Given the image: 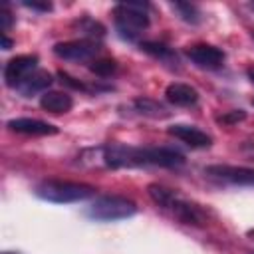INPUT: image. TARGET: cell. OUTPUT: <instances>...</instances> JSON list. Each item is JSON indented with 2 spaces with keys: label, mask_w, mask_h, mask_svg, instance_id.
<instances>
[{
  "label": "cell",
  "mask_w": 254,
  "mask_h": 254,
  "mask_svg": "<svg viewBox=\"0 0 254 254\" xmlns=\"http://www.w3.org/2000/svg\"><path fill=\"white\" fill-rule=\"evenodd\" d=\"M75 26H77V30L83 34V40L97 42V40H101V38L105 36V28H103V24L95 22L93 18H81V20L75 22Z\"/></svg>",
  "instance_id": "cell-16"
},
{
  "label": "cell",
  "mask_w": 254,
  "mask_h": 254,
  "mask_svg": "<svg viewBox=\"0 0 254 254\" xmlns=\"http://www.w3.org/2000/svg\"><path fill=\"white\" fill-rule=\"evenodd\" d=\"M99 52V44L91 40H71V42H60L54 46V54L67 62H93V58Z\"/></svg>",
  "instance_id": "cell-7"
},
{
  "label": "cell",
  "mask_w": 254,
  "mask_h": 254,
  "mask_svg": "<svg viewBox=\"0 0 254 254\" xmlns=\"http://www.w3.org/2000/svg\"><path fill=\"white\" fill-rule=\"evenodd\" d=\"M165 97L169 103L179 105V107H192L198 103V91L187 83H169L165 89Z\"/></svg>",
  "instance_id": "cell-12"
},
{
  "label": "cell",
  "mask_w": 254,
  "mask_h": 254,
  "mask_svg": "<svg viewBox=\"0 0 254 254\" xmlns=\"http://www.w3.org/2000/svg\"><path fill=\"white\" fill-rule=\"evenodd\" d=\"M135 212H137V204L131 198L117 196V194L99 196L85 210V214L89 218L99 220V222H113V220L131 218Z\"/></svg>",
  "instance_id": "cell-5"
},
{
  "label": "cell",
  "mask_w": 254,
  "mask_h": 254,
  "mask_svg": "<svg viewBox=\"0 0 254 254\" xmlns=\"http://www.w3.org/2000/svg\"><path fill=\"white\" fill-rule=\"evenodd\" d=\"M10 131L22 133V135H56L60 129L52 123L40 121V119H32V117H18V119H10L8 123Z\"/></svg>",
  "instance_id": "cell-11"
},
{
  "label": "cell",
  "mask_w": 254,
  "mask_h": 254,
  "mask_svg": "<svg viewBox=\"0 0 254 254\" xmlns=\"http://www.w3.org/2000/svg\"><path fill=\"white\" fill-rule=\"evenodd\" d=\"M242 119H246V111H242V109H232V111H226L220 117H216V121L222 125H234Z\"/></svg>",
  "instance_id": "cell-20"
},
{
  "label": "cell",
  "mask_w": 254,
  "mask_h": 254,
  "mask_svg": "<svg viewBox=\"0 0 254 254\" xmlns=\"http://www.w3.org/2000/svg\"><path fill=\"white\" fill-rule=\"evenodd\" d=\"M115 28L123 40H137L149 28V4L145 2H121L113 10Z\"/></svg>",
  "instance_id": "cell-4"
},
{
  "label": "cell",
  "mask_w": 254,
  "mask_h": 254,
  "mask_svg": "<svg viewBox=\"0 0 254 254\" xmlns=\"http://www.w3.org/2000/svg\"><path fill=\"white\" fill-rule=\"evenodd\" d=\"M36 65H38V56H34V54H24V56L12 58L4 67L6 85L16 89L32 71H36Z\"/></svg>",
  "instance_id": "cell-8"
},
{
  "label": "cell",
  "mask_w": 254,
  "mask_h": 254,
  "mask_svg": "<svg viewBox=\"0 0 254 254\" xmlns=\"http://www.w3.org/2000/svg\"><path fill=\"white\" fill-rule=\"evenodd\" d=\"M2 48H4V50H10V48H12V40L6 38L4 34H2Z\"/></svg>",
  "instance_id": "cell-24"
},
{
  "label": "cell",
  "mask_w": 254,
  "mask_h": 254,
  "mask_svg": "<svg viewBox=\"0 0 254 254\" xmlns=\"http://www.w3.org/2000/svg\"><path fill=\"white\" fill-rule=\"evenodd\" d=\"M167 133L183 143H187L189 147H194V149H206L212 145V137L204 131H200L198 127L194 125H187V123H175L167 129Z\"/></svg>",
  "instance_id": "cell-10"
},
{
  "label": "cell",
  "mask_w": 254,
  "mask_h": 254,
  "mask_svg": "<svg viewBox=\"0 0 254 254\" xmlns=\"http://www.w3.org/2000/svg\"><path fill=\"white\" fill-rule=\"evenodd\" d=\"M133 105H135V111H139L141 115L151 117V119H165L171 115V111L163 103H159L157 99H151V97H137L133 101Z\"/></svg>",
  "instance_id": "cell-15"
},
{
  "label": "cell",
  "mask_w": 254,
  "mask_h": 254,
  "mask_svg": "<svg viewBox=\"0 0 254 254\" xmlns=\"http://www.w3.org/2000/svg\"><path fill=\"white\" fill-rule=\"evenodd\" d=\"M34 194L42 200L56 202V204H69L91 198L95 194V187L87 183H73V181H60V179H46L34 187Z\"/></svg>",
  "instance_id": "cell-3"
},
{
  "label": "cell",
  "mask_w": 254,
  "mask_h": 254,
  "mask_svg": "<svg viewBox=\"0 0 254 254\" xmlns=\"http://www.w3.org/2000/svg\"><path fill=\"white\" fill-rule=\"evenodd\" d=\"M204 175L216 179L220 183L236 185V187H254V169L236 167V165H208L204 167Z\"/></svg>",
  "instance_id": "cell-6"
},
{
  "label": "cell",
  "mask_w": 254,
  "mask_h": 254,
  "mask_svg": "<svg viewBox=\"0 0 254 254\" xmlns=\"http://www.w3.org/2000/svg\"><path fill=\"white\" fill-rule=\"evenodd\" d=\"M103 163L111 169H121V167H167L175 169L185 165V155L169 149V147H131V145H107L103 147L101 155Z\"/></svg>",
  "instance_id": "cell-1"
},
{
  "label": "cell",
  "mask_w": 254,
  "mask_h": 254,
  "mask_svg": "<svg viewBox=\"0 0 254 254\" xmlns=\"http://www.w3.org/2000/svg\"><path fill=\"white\" fill-rule=\"evenodd\" d=\"M250 8H252V10H254V2H252V4H250Z\"/></svg>",
  "instance_id": "cell-26"
},
{
  "label": "cell",
  "mask_w": 254,
  "mask_h": 254,
  "mask_svg": "<svg viewBox=\"0 0 254 254\" xmlns=\"http://www.w3.org/2000/svg\"><path fill=\"white\" fill-rule=\"evenodd\" d=\"M252 105H254V99H252Z\"/></svg>",
  "instance_id": "cell-29"
},
{
  "label": "cell",
  "mask_w": 254,
  "mask_h": 254,
  "mask_svg": "<svg viewBox=\"0 0 254 254\" xmlns=\"http://www.w3.org/2000/svg\"><path fill=\"white\" fill-rule=\"evenodd\" d=\"M147 192H149L151 200L157 206H161L165 212H169L179 222L189 224V226H202L206 222L204 210L198 204H194V202L187 200L185 196H181L177 190L153 183V185L147 187Z\"/></svg>",
  "instance_id": "cell-2"
},
{
  "label": "cell",
  "mask_w": 254,
  "mask_h": 254,
  "mask_svg": "<svg viewBox=\"0 0 254 254\" xmlns=\"http://www.w3.org/2000/svg\"><path fill=\"white\" fill-rule=\"evenodd\" d=\"M58 77H60V81H62V83H65V85H69V87H73V89H81V91H87V89H89L85 83H81L79 79L71 77V75H69V73H65V71H60V73H58Z\"/></svg>",
  "instance_id": "cell-21"
},
{
  "label": "cell",
  "mask_w": 254,
  "mask_h": 254,
  "mask_svg": "<svg viewBox=\"0 0 254 254\" xmlns=\"http://www.w3.org/2000/svg\"><path fill=\"white\" fill-rule=\"evenodd\" d=\"M12 24H14V18L8 12V6H2V10H0V28H2V32H8L12 28Z\"/></svg>",
  "instance_id": "cell-22"
},
{
  "label": "cell",
  "mask_w": 254,
  "mask_h": 254,
  "mask_svg": "<svg viewBox=\"0 0 254 254\" xmlns=\"http://www.w3.org/2000/svg\"><path fill=\"white\" fill-rule=\"evenodd\" d=\"M40 105L42 109L58 115V113H67L73 107V99L65 91H46L40 97Z\"/></svg>",
  "instance_id": "cell-14"
},
{
  "label": "cell",
  "mask_w": 254,
  "mask_h": 254,
  "mask_svg": "<svg viewBox=\"0 0 254 254\" xmlns=\"http://www.w3.org/2000/svg\"><path fill=\"white\" fill-rule=\"evenodd\" d=\"M185 54L192 64H196L198 67H206V69H216L224 62V52L216 46H210V44L189 46L185 50Z\"/></svg>",
  "instance_id": "cell-9"
},
{
  "label": "cell",
  "mask_w": 254,
  "mask_h": 254,
  "mask_svg": "<svg viewBox=\"0 0 254 254\" xmlns=\"http://www.w3.org/2000/svg\"><path fill=\"white\" fill-rule=\"evenodd\" d=\"M22 6L32 8V10H38V12H50V10H52V4H50V2H38V0H32V2H22Z\"/></svg>",
  "instance_id": "cell-23"
},
{
  "label": "cell",
  "mask_w": 254,
  "mask_h": 254,
  "mask_svg": "<svg viewBox=\"0 0 254 254\" xmlns=\"http://www.w3.org/2000/svg\"><path fill=\"white\" fill-rule=\"evenodd\" d=\"M52 81H54V77H52L50 71H46V69H36V71H32V73L16 87V91H20L24 97H32L34 93H40V91L46 93V89L52 85Z\"/></svg>",
  "instance_id": "cell-13"
},
{
  "label": "cell",
  "mask_w": 254,
  "mask_h": 254,
  "mask_svg": "<svg viewBox=\"0 0 254 254\" xmlns=\"http://www.w3.org/2000/svg\"><path fill=\"white\" fill-rule=\"evenodd\" d=\"M246 75H248V79L254 83V67H248V69H246Z\"/></svg>",
  "instance_id": "cell-25"
},
{
  "label": "cell",
  "mask_w": 254,
  "mask_h": 254,
  "mask_svg": "<svg viewBox=\"0 0 254 254\" xmlns=\"http://www.w3.org/2000/svg\"><path fill=\"white\" fill-rule=\"evenodd\" d=\"M89 69L95 73V75H101V77H107L111 75L115 69H117V64L113 60H93L89 64Z\"/></svg>",
  "instance_id": "cell-19"
},
{
  "label": "cell",
  "mask_w": 254,
  "mask_h": 254,
  "mask_svg": "<svg viewBox=\"0 0 254 254\" xmlns=\"http://www.w3.org/2000/svg\"><path fill=\"white\" fill-rule=\"evenodd\" d=\"M141 50L147 52L149 56L161 60V62H169V64L175 62L177 64V54L171 48H167L165 44H159V42H143L141 44Z\"/></svg>",
  "instance_id": "cell-17"
},
{
  "label": "cell",
  "mask_w": 254,
  "mask_h": 254,
  "mask_svg": "<svg viewBox=\"0 0 254 254\" xmlns=\"http://www.w3.org/2000/svg\"><path fill=\"white\" fill-rule=\"evenodd\" d=\"M171 8L179 14L181 20H185L189 24H198L200 22V10L190 2H173Z\"/></svg>",
  "instance_id": "cell-18"
},
{
  "label": "cell",
  "mask_w": 254,
  "mask_h": 254,
  "mask_svg": "<svg viewBox=\"0 0 254 254\" xmlns=\"http://www.w3.org/2000/svg\"><path fill=\"white\" fill-rule=\"evenodd\" d=\"M2 254H14V252H2Z\"/></svg>",
  "instance_id": "cell-27"
},
{
  "label": "cell",
  "mask_w": 254,
  "mask_h": 254,
  "mask_svg": "<svg viewBox=\"0 0 254 254\" xmlns=\"http://www.w3.org/2000/svg\"><path fill=\"white\" fill-rule=\"evenodd\" d=\"M248 254H254V250H252V252H248Z\"/></svg>",
  "instance_id": "cell-28"
}]
</instances>
